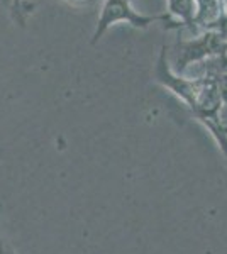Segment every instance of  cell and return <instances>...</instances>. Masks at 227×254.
I'll use <instances>...</instances> for the list:
<instances>
[{
  "mask_svg": "<svg viewBox=\"0 0 227 254\" xmlns=\"http://www.w3.org/2000/svg\"><path fill=\"white\" fill-rule=\"evenodd\" d=\"M119 22L129 24L134 29H148V27L156 22H163L166 29H180L178 24H176L166 12H164V14L146 15V14H141V12L134 10L129 0H104L100 14H98V19H97V26H95V31L92 34V41H90V43L97 44L98 41L102 39V36Z\"/></svg>",
  "mask_w": 227,
  "mask_h": 254,
  "instance_id": "6da1fadb",
  "label": "cell"
},
{
  "mask_svg": "<svg viewBox=\"0 0 227 254\" xmlns=\"http://www.w3.org/2000/svg\"><path fill=\"white\" fill-rule=\"evenodd\" d=\"M222 41L214 31H202L192 39H180L175 44L176 56L173 60L171 68L176 75H181L188 66L200 61L212 58L221 51Z\"/></svg>",
  "mask_w": 227,
  "mask_h": 254,
  "instance_id": "7a4b0ae2",
  "label": "cell"
},
{
  "mask_svg": "<svg viewBox=\"0 0 227 254\" xmlns=\"http://www.w3.org/2000/svg\"><path fill=\"white\" fill-rule=\"evenodd\" d=\"M154 76L158 83L175 93L190 110H193L200 90V80H188L181 75H176L170 64V60H168V49L164 44L161 46L159 58L154 68Z\"/></svg>",
  "mask_w": 227,
  "mask_h": 254,
  "instance_id": "3957f363",
  "label": "cell"
},
{
  "mask_svg": "<svg viewBox=\"0 0 227 254\" xmlns=\"http://www.w3.org/2000/svg\"><path fill=\"white\" fill-rule=\"evenodd\" d=\"M195 0H168L166 14L181 27H187L192 34H199L195 24Z\"/></svg>",
  "mask_w": 227,
  "mask_h": 254,
  "instance_id": "277c9868",
  "label": "cell"
},
{
  "mask_svg": "<svg viewBox=\"0 0 227 254\" xmlns=\"http://www.w3.org/2000/svg\"><path fill=\"white\" fill-rule=\"evenodd\" d=\"M195 24L202 32L222 15V0H195Z\"/></svg>",
  "mask_w": 227,
  "mask_h": 254,
  "instance_id": "5b68a950",
  "label": "cell"
},
{
  "mask_svg": "<svg viewBox=\"0 0 227 254\" xmlns=\"http://www.w3.org/2000/svg\"><path fill=\"white\" fill-rule=\"evenodd\" d=\"M31 2V0H12V9L9 14L12 15L15 24L19 26H26V15H27V9H26V3Z\"/></svg>",
  "mask_w": 227,
  "mask_h": 254,
  "instance_id": "8992f818",
  "label": "cell"
},
{
  "mask_svg": "<svg viewBox=\"0 0 227 254\" xmlns=\"http://www.w3.org/2000/svg\"><path fill=\"white\" fill-rule=\"evenodd\" d=\"M205 31H214L216 34L221 38L222 43H227V17L226 15H221L216 22H212Z\"/></svg>",
  "mask_w": 227,
  "mask_h": 254,
  "instance_id": "52a82bcc",
  "label": "cell"
},
{
  "mask_svg": "<svg viewBox=\"0 0 227 254\" xmlns=\"http://www.w3.org/2000/svg\"><path fill=\"white\" fill-rule=\"evenodd\" d=\"M216 85L222 104H227V73H219L216 76Z\"/></svg>",
  "mask_w": 227,
  "mask_h": 254,
  "instance_id": "ba28073f",
  "label": "cell"
},
{
  "mask_svg": "<svg viewBox=\"0 0 227 254\" xmlns=\"http://www.w3.org/2000/svg\"><path fill=\"white\" fill-rule=\"evenodd\" d=\"M61 2L68 3V5H73V7H83V5H88L92 0H61Z\"/></svg>",
  "mask_w": 227,
  "mask_h": 254,
  "instance_id": "9c48e42d",
  "label": "cell"
},
{
  "mask_svg": "<svg viewBox=\"0 0 227 254\" xmlns=\"http://www.w3.org/2000/svg\"><path fill=\"white\" fill-rule=\"evenodd\" d=\"M0 5L5 7V9L10 12V9H12V0H0Z\"/></svg>",
  "mask_w": 227,
  "mask_h": 254,
  "instance_id": "30bf717a",
  "label": "cell"
},
{
  "mask_svg": "<svg viewBox=\"0 0 227 254\" xmlns=\"http://www.w3.org/2000/svg\"><path fill=\"white\" fill-rule=\"evenodd\" d=\"M222 15L227 17V0H222Z\"/></svg>",
  "mask_w": 227,
  "mask_h": 254,
  "instance_id": "8fae6325",
  "label": "cell"
}]
</instances>
